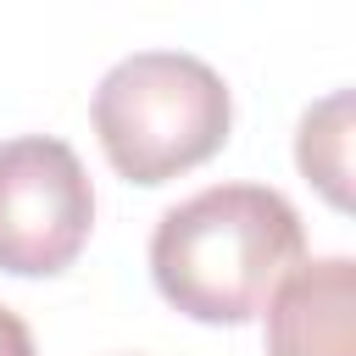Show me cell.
I'll list each match as a JSON object with an SVG mask.
<instances>
[{
	"mask_svg": "<svg viewBox=\"0 0 356 356\" xmlns=\"http://www.w3.org/2000/svg\"><path fill=\"white\" fill-rule=\"evenodd\" d=\"M300 250L306 228L289 195L267 184H211L161 211L150 278L161 300L195 323H250Z\"/></svg>",
	"mask_w": 356,
	"mask_h": 356,
	"instance_id": "6da1fadb",
	"label": "cell"
},
{
	"mask_svg": "<svg viewBox=\"0 0 356 356\" xmlns=\"http://www.w3.org/2000/svg\"><path fill=\"white\" fill-rule=\"evenodd\" d=\"M234 100L211 61L189 50H134L95 89V134L128 184H167L211 161L228 139Z\"/></svg>",
	"mask_w": 356,
	"mask_h": 356,
	"instance_id": "7a4b0ae2",
	"label": "cell"
},
{
	"mask_svg": "<svg viewBox=\"0 0 356 356\" xmlns=\"http://www.w3.org/2000/svg\"><path fill=\"white\" fill-rule=\"evenodd\" d=\"M95 228V189L67 139L17 134L0 145V273H67Z\"/></svg>",
	"mask_w": 356,
	"mask_h": 356,
	"instance_id": "3957f363",
	"label": "cell"
},
{
	"mask_svg": "<svg viewBox=\"0 0 356 356\" xmlns=\"http://www.w3.org/2000/svg\"><path fill=\"white\" fill-rule=\"evenodd\" d=\"M267 356H356V261H295L267 295Z\"/></svg>",
	"mask_w": 356,
	"mask_h": 356,
	"instance_id": "277c9868",
	"label": "cell"
},
{
	"mask_svg": "<svg viewBox=\"0 0 356 356\" xmlns=\"http://www.w3.org/2000/svg\"><path fill=\"white\" fill-rule=\"evenodd\" d=\"M295 161L339 211H350V89H334L300 117Z\"/></svg>",
	"mask_w": 356,
	"mask_h": 356,
	"instance_id": "5b68a950",
	"label": "cell"
},
{
	"mask_svg": "<svg viewBox=\"0 0 356 356\" xmlns=\"http://www.w3.org/2000/svg\"><path fill=\"white\" fill-rule=\"evenodd\" d=\"M0 356H33V334L11 306H0Z\"/></svg>",
	"mask_w": 356,
	"mask_h": 356,
	"instance_id": "8992f818",
	"label": "cell"
}]
</instances>
